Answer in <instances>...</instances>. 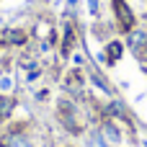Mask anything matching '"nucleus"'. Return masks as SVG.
<instances>
[{"label":"nucleus","mask_w":147,"mask_h":147,"mask_svg":"<svg viewBox=\"0 0 147 147\" xmlns=\"http://www.w3.org/2000/svg\"><path fill=\"white\" fill-rule=\"evenodd\" d=\"M10 114V98H0V116Z\"/></svg>","instance_id":"obj_6"},{"label":"nucleus","mask_w":147,"mask_h":147,"mask_svg":"<svg viewBox=\"0 0 147 147\" xmlns=\"http://www.w3.org/2000/svg\"><path fill=\"white\" fill-rule=\"evenodd\" d=\"M85 145L88 147H111L109 140L103 137V132H90V134L85 137Z\"/></svg>","instance_id":"obj_2"},{"label":"nucleus","mask_w":147,"mask_h":147,"mask_svg":"<svg viewBox=\"0 0 147 147\" xmlns=\"http://www.w3.org/2000/svg\"><path fill=\"white\" fill-rule=\"evenodd\" d=\"M127 44H129V49L140 52V49H142V47L147 44V31H142V28L132 31V34H129V39H127Z\"/></svg>","instance_id":"obj_1"},{"label":"nucleus","mask_w":147,"mask_h":147,"mask_svg":"<svg viewBox=\"0 0 147 147\" xmlns=\"http://www.w3.org/2000/svg\"><path fill=\"white\" fill-rule=\"evenodd\" d=\"M103 137H109L111 142H119V140H121V134H119V129H116V127H114L111 121H106V124H103Z\"/></svg>","instance_id":"obj_4"},{"label":"nucleus","mask_w":147,"mask_h":147,"mask_svg":"<svg viewBox=\"0 0 147 147\" xmlns=\"http://www.w3.org/2000/svg\"><path fill=\"white\" fill-rule=\"evenodd\" d=\"M10 85H13V80H10V75H0V90H10Z\"/></svg>","instance_id":"obj_5"},{"label":"nucleus","mask_w":147,"mask_h":147,"mask_svg":"<svg viewBox=\"0 0 147 147\" xmlns=\"http://www.w3.org/2000/svg\"><path fill=\"white\" fill-rule=\"evenodd\" d=\"M5 147H34L23 134H10V137H5Z\"/></svg>","instance_id":"obj_3"},{"label":"nucleus","mask_w":147,"mask_h":147,"mask_svg":"<svg viewBox=\"0 0 147 147\" xmlns=\"http://www.w3.org/2000/svg\"><path fill=\"white\" fill-rule=\"evenodd\" d=\"M88 10H90V16H96L98 13V0H88Z\"/></svg>","instance_id":"obj_7"}]
</instances>
